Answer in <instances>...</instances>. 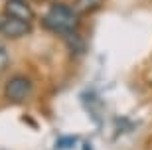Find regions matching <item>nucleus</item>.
<instances>
[{"label": "nucleus", "mask_w": 152, "mask_h": 150, "mask_svg": "<svg viewBox=\"0 0 152 150\" xmlns=\"http://www.w3.org/2000/svg\"><path fill=\"white\" fill-rule=\"evenodd\" d=\"M45 30H50L53 34H59V36H67V34L75 32L79 24V14L75 12V8L67 4H61V2H56L51 4L45 12L44 20H42Z\"/></svg>", "instance_id": "f257e3e1"}, {"label": "nucleus", "mask_w": 152, "mask_h": 150, "mask_svg": "<svg viewBox=\"0 0 152 150\" xmlns=\"http://www.w3.org/2000/svg\"><path fill=\"white\" fill-rule=\"evenodd\" d=\"M30 93H32V81L24 75H16V77L8 79L4 85V97L10 103H16V105L24 103L30 97Z\"/></svg>", "instance_id": "f03ea898"}, {"label": "nucleus", "mask_w": 152, "mask_h": 150, "mask_svg": "<svg viewBox=\"0 0 152 150\" xmlns=\"http://www.w3.org/2000/svg\"><path fill=\"white\" fill-rule=\"evenodd\" d=\"M32 26L26 20H20V18H14L10 14H0V34L6 36V38H24L28 36Z\"/></svg>", "instance_id": "7ed1b4c3"}, {"label": "nucleus", "mask_w": 152, "mask_h": 150, "mask_svg": "<svg viewBox=\"0 0 152 150\" xmlns=\"http://www.w3.org/2000/svg\"><path fill=\"white\" fill-rule=\"evenodd\" d=\"M4 12L10 14V16H14V18L26 20V22H30L34 18V12H32V8H30V4L26 0H6Z\"/></svg>", "instance_id": "20e7f679"}, {"label": "nucleus", "mask_w": 152, "mask_h": 150, "mask_svg": "<svg viewBox=\"0 0 152 150\" xmlns=\"http://www.w3.org/2000/svg\"><path fill=\"white\" fill-rule=\"evenodd\" d=\"M65 40H67V50L71 51L75 57H79V56H83V53H85V50H87V48H85V40L77 34V30L71 32V34H67Z\"/></svg>", "instance_id": "39448f33"}, {"label": "nucleus", "mask_w": 152, "mask_h": 150, "mask_svg": "<svg viewBox=\"0 0 152 150\" xmlns=\"http://www.w3.org/2000/svg\"><path fill=\"white\" fill-rule=\"evenodd\" d=\"M103 2L105 0H75V12H77L79 16H85V14H91V12H95L97 8H101Z\"/></svg>", "instance_id": "423d86ee"}, {"label": "nucleus", "mask_w": 152, "mask_h": 150, "mask_svg": "<svg viewBox=\"0 0 152 150\" xmlns=\"http://www.w3.org/2000/svg\"><path fill=\"white\" fill-rule=\"evenodd\" d=\"M75 142H77V138L75 136H59L57 138V144H56V148L57 150H63V148H71V146H75Z\"/></svg>", "instance_id": "0eeeda50"}, {"label": "nucleus", "mask_w": 152, "mask_h": 150, "mask_svg": "<svg viewBox=\"0 0 152 150\" xmlns=\"http://www.w3.org/2000/svg\"><path fill=\"white\" fill-rule=\"evenodd\" d=\"M83 150H91V146L89 144H83Z\"/></svg>", "instance_id": "6e6552de"}, {"label": "nucleus", "mask_w": 152, "mask_h": 150, "mask_svg": "<svg viewBox=\"0 0 152 150\" xmlns=\"http://www.w3.org/2000/svg\"><path fill=\"white\" fill-rule=\"evenodd\" d=\"M150 83H152V77H150Z\"/></svg>", "instance_id": "1a4fd4ad"}]
</instances>
